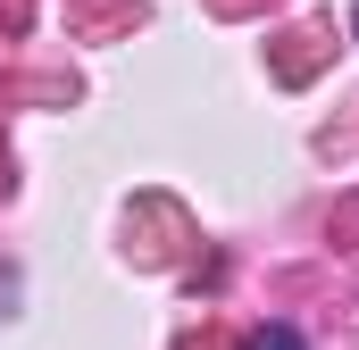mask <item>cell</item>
Listing matches in <instances>:
<instances>
[{"instance_id": "7a4b0ae2", "label": "cell", "mask_w": 359, "mask_h": 350, "mask_svg": "<svg viewBox=\"0 0 359 350\" xmlns=\"http://www.w3.org/2000/svg\"><path fill=\"white\" fill-rule=\"evenodd\" d=\"M351 34H359V8H351Z\"/></svg>"}, {"instance_id": "6da1fadb", "label": "cell", "mask_w": 359, "mask_h": 350, "mask_svg": "<svg viewBox=\"0 0 359 350\" xmlns=\"http://www.w3.org/2000/svg\"><path fill=\"white\" fill-rule=\"evenodd\" d=\"M243 350H301V334H292V326H259Z\"/></svg>"}]
</instances>
